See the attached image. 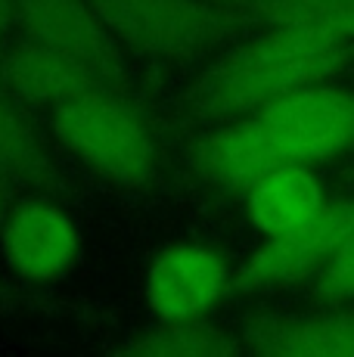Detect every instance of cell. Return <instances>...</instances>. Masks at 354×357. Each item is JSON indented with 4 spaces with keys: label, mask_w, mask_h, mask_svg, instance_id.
<instances>
[{
    "label": "cell",
    "mask_w": 354,
    "mask_h": 357,
    "mask_svg": "<svg viewBox=\"0 0 354 357\" xmlns=\"http://www.w3.org/2000/svg\"><path fill=\"white\" fill-rule=\"evenodd\" d=\"M249 221L264 239H289L314 227L326 211L323 187L305 162H283L261 177L246 196Z\"/></svg>",
    "instance_id": "cell-11"
},
{
    "label": "cell",
    "mask_w": 354,
    "mask_h": 357,
    "mask_svg": "<svg viewBox=\"0 0 354 357\" xmlns=\"http://www.w3.org/2000/svg\"><path fill=\"white\" fill-rule=\"evenodd\" d=\"M243 342L230 339L227 329L206 320H159V326L134 335L121 345V354L134 357H230Z\"/></svg>",
    "instance_id": "cell-14"
},
{
    "label": "cell",
    "mask_w": 354,
    "mask_h": 357,
    "mask_svg": "<svg viewBox=\"0 0 354 357\" xmlns=\"http://www.w3.org/2000/svg\"><path fill=\"white\" fill-rule=\"evenodd\" d=\"M19 29V13L16 0H0V47L10 40V34Z\"/></svg>",
    "instance_id": "cell-17"
},
{
    "label": "cell",
    "mask_w": 354,
    "mask_h": 357,
    "mask_svg": "<svg viewBox=\"0 0 354 357\" xmlns=\"http://www.w3.org/2000/svg\"><path fill=\"white\" fill-rule=\"evenodd\" d=\"M50 128L75 159L115 187L153 181L159 149L140 112L125 102V93L87 87L50 109Z\"/></svg>",
    "instance_id": "cell-2"
},
{
    "label": "cell",
    "mask_w": 354,
    "mask_h": 357,
    "mask_svg": "<svg viewBox=\"0 0 354 357\" xmlns=\"http://www.w3.org/2000/svg\"><path fill=\"white\" fill-rule=\"evenodd\" d=\"M314 292L317 298L330 301V305L354 301V230L336 245V252L320 267Z\"/></svg>",
    "instance_id": "cell-16"
},
{
    "label": "cell",
    "mask_w": 354,
    "mask_h": 357,
    "mask_svg": "<svg viewBox=\"0 0 354 357\" xmlns=\"http://www.w3.org/2000/svg\"><path fill=\"white\" fill-rule=\"evenodd\" d=\"M190 162L208 187L230 196H246L268 171L286 159L270 130L264 128L261 115H243L199 137L190 149Z\"/></svg>",
    "instance_id": "cell-9"
},
{
    "label": "cell",
    "mask_w": 354,
    "mask_h": 357,
    "mask_svg": "<svg viewBox=\"0 0 354 357\" xmlns=\"http://www.w3.org/2000/svg\"><path fill=\"white\" fill-rule=\"evenodd\" d=\"M0 255L29 283H56L72 273L81 236L63 205L47 196H29L10 205L0 221Z\"/></svg>",
    "instance_id": "cell-7"
},
{
    "label": "cell",
    "mask_w": 354,
    "mask_h": 357,
    "mask_svg": "<svg viewBox=\"0 0 354 357\" xmlns=\"http://www.w3.org/2000/svg\"><path fill=\"white\" fill-rule=\"evenodd\" d=\"M252 25H292L354 40V0H224Z\"/></svg>",
    "instance_id": "cell-15"
},
{
    "label": "cell",
    "mask_w": 354,
    "mask_h": 357,
    "mask_svg": "<svg viewBox=\"0 0 354 357\" xmlns=\"http://www.w3.org/2000/svg\"><path fill=\"white\" fill-rule=\"evenodd\" d=\"M6 208H10V205H6V177L0 174V221H3Z\"/></svg>",
    "instance_id": "cell-18"
},
{
    "label": "cell",
    "mask_w": 354,
    "mask_h": 357,
    "mask_svg": "<svg viewBox=\"0 0 354 357\" xmlns=\"http://www.w3.org/2000/svg\"><path fill=\"white\" fill-rule=\"evenodd\" d=\"M19 31L59 53L103 87L128 93L121 44L87 0H16Z\"/></svg>",
    "instance_id": "cell-4"
},
{
    "label": "cell",
    "mask_w": 354,
    "mask_h": 357,
    "mask_svg": "<svg viewBox=\"0 0 354 357\" xmlns=\"http://www.w3.org/2000/svg\"><path fill=\"white\" fill-rule=\"evenodd\" d=\"M258 115L286 162L314 165L354 146V93L339 87H302Z\"/></svg>",
    "instance_id": "cell-5"
},
{
    "label": "cell",
    "mask_w": 354,
    "mask_h": 357,
    "mask_svg": "<svg viewBox=\"0 0 354 357\" xmlns=\"http://www.w3.org/2000/svg\"><path fill=\"white\" fill-rule=\"evenodd\" d=\"M0 174L6 181L25 183L38 190H56V168L47 155L44 143L35 134L22 112L16 106V97L0 84Z\"/></svg>",
    "instance_id": "cell-13"
},
{
    "label": "cell",
    "mask_w": 354,
    "mask_h": 357,
    "mask_svg": "<svg viewBox=\"0 0 354 357\" xmlns=\"http://www.w3.org/2000/svg\"><path fill=\"white\" fill-rule=\"evenodd\" d=\"M233 277L212 245L171 243L149 261L143 298L155 320H202L233 289Z\"/></svg>",
    "instance_id": "cell-6"
},
{
    "label": "cell",
    "mask_w": 354,
    "mask_h": 357,
    "mask_svg": "<svg viewBox=\"0 0 354 357\" xmlns=\"http://www.w3.org/2000/svg\"><path fill=\"white\" fill-rule=\"evenodd\" d=\"M354 230V199L326 205L314 227H308L289 239H268L246 264L236 271L233 289L258 292L274 286L298 283L326 264L336 245Z\"/></svg>",
    "instance_id": "cell-8"
},
{
    "label": "cell",
    "mask_w": 354,
    "mask_h": 357,
    "mask_svg": "<svg viewBox=\"0 0 354 357\" xmlns=\"http://www.w3.org/2000/svg\"><path fill=\"white\" fill-rule=\"evenodd\" d=\"M354 40L314 29L270 25L202 68L187 87L183 100L206 119H243L258 115L270 102L289 97L348 66Z\"/></svg>",
    "instance_id": "cell-1"
},
{
    "label": "cell",
    "mask_w": 354,
    "mask_h": 357,
    "mask_svg": "<svg viewBox=\"0 0 354 357\" xmlns=\"http://www.w3.org/2000/svg\"><path fill=\"white\" fill-rule=\"evenodd\" d=\"M0 84L16 100L35 102L44 109L59 106L63 100L87 91V87H103L78 66H72L69 59L29 38L6 44V50L0 53Z\"/></svg>",
    "instance_id": "cell-12"
},
{
    "label": "cell",
    "mask_w": 354,
    "mask_h": 357,
    "mask_svg": "<svg viewBox=\"0 0 354 357\" xmlns=\"http://www.w3.org/2000/svg\"><path fill=\"white\" fill-rule=\"evenodd\" d=\"M121 47L155 59H193L249 29L224 0H87Z\"/></svg>",
    "instance_id": "cell-3"
},
{
    "label": "cell",
    "mask_w": 354,
    "mask_h": 357,
    "mask_svg": "<svg viewBox=\"0 0 354 357\" xmlns=\"http://www.w3.org/2000/svg\"><path fill=\"white\" fill-rule=\"evenodd\" d=\"M240 342L264 357H354V307L252 317Z\"/></svg>",
    "instance_id": "cell-10"
}]
</instances>
